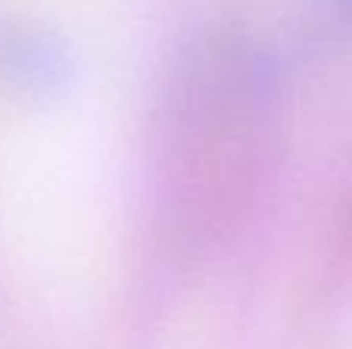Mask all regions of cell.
<instances>
[{
	"mask_svg": "<svg viewBox=\"0 0 352 349\" xmlns=\"http://www.w3.org/2000/svg\"><path fill=\"white\" fill-rule=\"evenodd\" d=\"M340 6H343V10H349V12H352V0H340Z\"/></svg>",
	"mask_w": 352,
	"mask_h": 349,
	"instance_id": "obj_1",
	"label": "cell"
}]
</instances>
